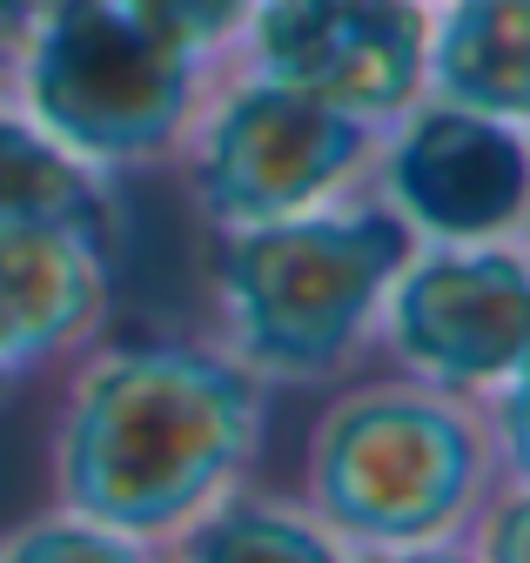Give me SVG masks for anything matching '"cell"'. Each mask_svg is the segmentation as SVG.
<instances>
[{
	"label": "cell",
	"mask_w": 530,
	"mask_h": 563,
	"mask_svg": "<svg viewBox=\"0 0 530 563\" xmlns=\"http://www.w3.org/2000/svg\"><path fill=\"white\" fill-rule=\"evenodd\" d=\"M269 389L229 349L181 335L114 342L75 363L54 416V497L88 523L168 543L249 476Z\"/></svg>",
	"instance_id": "1"
},
{
	"label": "cell",
	"mask_w": 530,
	"mask_h": 563,
	"mask_svg": "<svg viewBox=\"0 0 530 563\" xmlns=\"http://www.w3.org/2000/svg\"><path fill=\"white\" fill-rule=\"evenodd\" d=\"M417 235L369 201H322L309 216L222 229L209 282L222 349L262 389H329L356 369L383 322V296Z\"/></svg>",
	"instance_id": "2"
},
{
	"label": "cell",
	"mask_w": 530,
	"mask_h": 563,
	"mask_svg": "<svg viewBox=\"0 0 530 563\" xmlns=\"http://www.w3.org/2000/svg\"><path fill=\"white\" fill-rule=\"evenodd\" d=\"M490 437L471 396L410 376L356 383L316 416L302 504L350 550L456 537L490 497Z\"/></svg>",
	"instance_id": "3"
},
{
	"label": "cell",
	"mask_w": 530,
	"mask_h": 563,
	"mask_svg": "<svg viewBox=\"0 0 530 563\" xmlns=\"http://www.w3.org/2000/svg\"><path fill=\"white\" fill-rule=\"evenodd\" d=\"M216 75L222 67L162 47L108 0H47L0 67L14 108L101 175L175 162Z\"/></svg>",
	"instance_id": "4"
},
{
	"label": "cell",
	"mask_w": 530,
	"mask_h": 563,
	"mask_svg": "<svg viewBox=\"0 0 530 563\" xmlns=\"http://www.w3.org/2000/svg\"><path fill=\"white\" fill-rule=\"evenodd\" d=\"M376 141V128L336 114L329 101L262 75L249 60H229L202 95L181 162L195 208L216 229H249L343 201L369 175Z\"/></svg>",
	"instance_id": "5"
},
{
	"label": "cell",
	"mask_w": 530,
	"mask_h": 563,
	"mask_svg": "<svg viewBox=\"0 0 530 563\" xmlns=\"http://www.w3.org/2000/svg\"><path fill=\"white\" fill-rule=\"evenodd\" d=\"M396 376L484 396L530 349V262L510 242H417L376 322Z\"/></svg>",
	"instance_id": "6"
},
{
	"label": "cell",
	"mask_w": 530,
	"mask_h": 563,
	"mask_svg": "<svg viewBox=\"0 0 530 563\" xmlns=\"http://www.w3.org/2000/svg\"><path fill=\"white\" fill-rule=\"evenodd\" d=\"M369 175L417 242H510L530 222V128L430 95L383 128Z\"/></svg>",
	"instance_id": "7"
},
{
	"label": "cell",
	"mask_w": 530,
	"mask_h": 563,
	"mask_svg": "<svg viewBox=\"0 0 530 563\" xmlns=\"http://www.w3.org/2000/svg\"><path fill=\"white\" fill-rule=\"evenodd\" d=\"M423 0H255L235 60L383 134L423 101Z\"/></svg>",
	"instance_id": "8"
},
{
	"label": "cell",
	"mask_w": 530,
	"mask_h": 563,
	"mask_svg": "<svg viewBox=\"0 0 530 563\" xmlns=\"http://www.w3.org/2000/svg\"><path fill=\"white\" fill-rule=\"evenodd\" d=\"M108 255L81 229H0V363L14 376L88 349L108 316Z\"/></svg>",
	"instance_id": "9"
},
{
	"label": "cell",
	"mask_w": 530,
	"mask_h": 563,
	"mask_svg": "<svg viewBox=\"0 0 530 563\" xmlns=\"http://www.w3.org/2000/svg\"><path fill=\"white\" fill-rule=\"evenodd\" d=\"M423 95L530 128V0H437Z\"/></svg>",
	"instance_id": "10"
},
{
	"label": "cell",
	"mask_w": 530,
	"mask_h": 563,
	"mask_svg": "<svg viewBox=\"0 0 530 563\" xmlns=\"http://www.w3.org/2000/svg\"><path fill=\"white\" fill-rule=\"evenodd\" d=\"M0 229H81L114 249L121 201L101 168L47 141L21 108H0Z\"/></svg>",
	"instance_id": "11"
},
{
	"label": "cell",
	"mask_w": 530,
	"mask_h": 563,
	"mask_svg": "<svg viewBox=\"0 0 530 563\" xmlns=\"http://www.w3.org/2000/svg\"><path fill=\"white\" fill-rule=\"evenodd\" d=\"M162 556L168 563H356V550L336 530H322L309 504L262 497L249 483H235L181 537H168Z\"/></svg>",
	"instance_id": "12"
},
{
	"label": "cell",
	"mask_w": 530,
	"mask_h": 563,
	"mask_svg": "<svg viewBox=\"0 0 530 563\" xmlns=\"http://www.w3.org/2000/svg\"><path fill=\"white\" fill-rule=\"evenodd\" d=\"M121 21H135L142 34H155L162 47L202 60V67H229L242 54L255 0H108Z\"/></svg>",
	"instance_id": "13"
},
{
	"label": "cell",
	"mask_w": 530,
	"mask_h": 563,
	"mask_svg": "<svg viewBox=\"0 0 530 563\" xmlns=\"http://www.w3.org/2000/svg\"><path fill=\"white\" fill-rule=\"evenodd\" d=\"M0 563H168V556L148 537L88 523L75 510H47V517L21 523L14 537H0Z\"/></svg>",
	"instance_id": "14"
},
{
	"label": "cell",
	"mask_w": 530,
	"mask_h": 563,
	"mask_svg": "<svg viewBox=\"0 0 530 563\" xmlns=\"http://www.w3.org/2000/svg\"><path fill=\"white\" fill-rule=\"evenodd\" d=\"M484 409V437H490V463L504 483H530V349H523V363L477 396Z\"/></svg>",
	"instance_id": "15"
},
{
	"label": "cell",
	"mask_w": 530,
	"mask_h": 563,
	"mask_svg": "<svg viewBox=\"0 0 530 563\" xmlns=\"http://www.w3.org/2000/svg\"><path fill=\"white\" fill-rule=\"evenodd\" d=\"M477 563H530V483H504V497L477 504Z\"/></svg>",
	"instance_id": "16"
},
{
	"label": "cell",
	"mask_w": 530,
	"mask_h": 563,
	"mask_svg": "<svg viewBox=\"0 0 530 563\" xmlns=\"http://www.w3.org/2000/svg\"><path fill=\"white\" fill-rule=\"evenodd\" d=\"M356 563H477L463 543L437 537V543H396V550H356Z\"/></svg>",
	"instance_id": "17"
},
{
	"label": "cell",
	"mask_w": 530,
	"mask_h": 563,
	"mask_svg": "<svg viewBox=\"0 0 530 563\" xmlns=\"http://www.w3.org/2000/svg\"><path fill=\"white\" fill-rule=\"evenodd\" d=\"M41 8H47V0H0V47H8V41H14Z\"/></svg>",
	"instance_id": "18"
},
{
	"label": "cell",
	"mask_w": 530,
	"mask_h": 563,
	"mask_svg": "<svg viewBox=\"0 0 530 563\" xmlns=\"http://www.w3.org/2000/svg\"><path fill=\"white\" fill-rule=\"evenodd\" d=\"M14 383H21V376H14L8 363H0V402H8V389H14Z\"/></svg>",
	"instance_id": "19"
},
{
	"label": "cell",
	"mask_w": 530,
	"mask_h": 563,
	"mask_svg": "<svg viewBox=\"0 0 530 563\" xmlns=\"http://www.w3.org/2000/svg\"><path fill=\"white\" fill-rule=\"evenodd\" d=\"M517 235H523V262H530V222H523V229H517Z\"/></svg>",
	"instance_id": "20"
},
{
	"label": "cell",
	"mask_w": 530,
	"mask_h": 563,
	"mask_svg": "<svg viewBox=\"0 0 530 563\" xmlns=\"http://www.w3.org/2000/svg\"><path fill=\"white\" fill-rule=\"evenodd\" d=\"M0 67H8V47H0Z\"/></svg>",
	"instance_id": "21"
},
{
	"label": "cell",
	"mask_w": 530,
	"mask_h": 563,
	"mask_svg": "<svg viewBox=\"0 0 530 563\" xmlns=\"http://www.w3.org/2000/svg\"><path fill=\"white\" fill-rule=\"evenodd\" d=\"M423 8H437V0H423Z\"/></svg>",
	"instance_id": "22"
}]
</instances>
